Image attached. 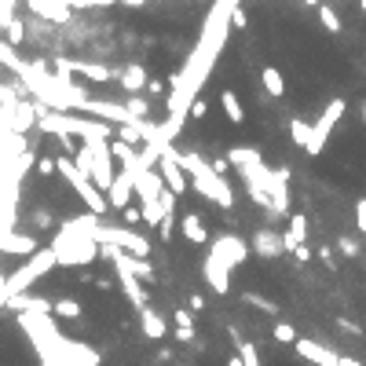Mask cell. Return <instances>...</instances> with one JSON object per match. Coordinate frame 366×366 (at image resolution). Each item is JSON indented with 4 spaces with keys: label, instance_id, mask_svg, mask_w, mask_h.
Segmentation results:
<instances>
[{
    "label": "cell",
    "instance_id": "8fae6325",
    "mask_svg": "<svg viewBox=\"0 0 366 366\" xmlns=\"http://www.w3.org/2000/svg\"><path fill=\"white\" fill-rule=\"evenodd\" d=\"M118 268V282H121V290H125V297L132 300V308L136 311H143V308H150V297H147V290H143V282L128 271V268H121V264H114Z\"/></svg>",
    "mask_w": 366,
    "mask_h": 366
},
{
    "label": "cell",
    "instance_id": "d590c367",
    "mask_svg": "<svg viewBox=\"0 0 366 366\" xmlns=\"http://www.w3.org/2000/svg\"><path fill=\"white\" fill-rule=\"evenodd\" d=\"M33 224H37V227H55V220H52L48 209H37V212H33Z\"/></svg>",
    "mask_w": 366,
    "mask_h": 366
},
{
    "label": "cell",
    "instance_id": "f6af8a7d",
    "mask_svg": "<svg viewBox=\"0 0 366 366\" xmlns=\"http://www.w3.org/2000/svg\"><path fill=\"white\" fill-rule=\"evenodd\" d=\"M337 366H362V362H359V359H352V355H341V362H337Z\"/></svg>",
    "mask_w": 366,
    "mask_h": 366
},
{
    "label": "cell",
    "instance_id": "681fc988",
    "mask_svg": "<svg viewBox=\"0 0 366 366\" xmlns=\"http://www.w3.org/2000/svg\"><path fill=\"white\" fill-rule=\"evenodd\" d=\"M359 8H362V15H366V0H359Z\"/></svg>",
    "mask_w": 366,
    "mask_h": 366
},
{
    "label": "cell",
    "instance_id": "4dcf8cb0",
    "mask_svg": "<svg viewBox=\"0 0 366 366\" xmlns=\"http://www.w3.org/2000/svg\"><path fill=\"white\" fill-rule=\"evenodd\" d=\"M239 355L246 359V366H261V355H256V344L239 337Z\"/></svg>",
    "mask_w": 366,
    "mask_h": 366
},
{
    "label": "cell",
    "instance_id": "bcb514c9",
    "mask_svg": "<svg viewBox=\"0 0 366 366\" xmlns=\"http://www.w3.org/2000/svg\"><path fill=\"white\" fill-rule=\"evenodd\" d=\"M227 366H246V359H242V355H231V359H227Z\"/></svg>",
    "mask_w": 366,
    "mask_h": 366
},
{
    "label": "cell",
    "instance_id": "60d3db41",
    "mask_svg": "<svg viewBox=\"0 0 366 366\" xmlns=\"http://www.w3.org/2000/svg\"><path fill=\"white\" fill-rule=\"evenodd\" d=\"M337 249H341L344 256H359V246H355L352 239H341V242H337Z\"/></svg>",
    "mask_w": 366,
    "mask_h": 366
},
{
    "label": "cell",
    "instance_id": "8992f818",
    "mask_svg": "<svg viewBox=\"0 0 366 366\" xmlns=\"http://www.w3.org/2000/svg\"><path fill=\"white\" fill-rule=\"evenodd\" d=\"M209 253L234 271V268H242V264L249 261V242H242L239 234H220V239L209 242Z\"/></svg>",
    "mask_w": 366,
    "mask_h": 366
},
{
    "label": "cell",
    "instance_id": "484cf974",
    "mask_svg": "<svg viewBox=\"0 0 366 366\" xmlns=\"http://www.w3.org/2000/svg\"><path fill=\"white\" fill-rule=\"evenodd\" d=\"M4 37H8V48H18L26 40V26H23V18H11V23L4 26Z\"/></svg>",
    "mask_w": 366,
    "mask_h": 366
},
{
    "label": "cell",
    "instance_id": "7dc6e473",
    "mask_svg": "<svg viewBox=\"0 0 366 366\" xmlns=\"http://www.w3.org/2000/svg\"><path fill=\"white\" fill-rule=\"evenodd\" d=\"M322 4H359V0H322Z\"/></svg>",
    "mask_w": 366,
    "mask_h": 366
},
{
    "label": "cell",
    "instance_id": "9a60e30c",
    "mask_svg": "<svg viewBox=\"0 0 366 366\" xmlns=\"http://www.w3.org/2000/svg\"><path fill=\"white\" fill-rule=\"evenodd\" d=\"M176 224H180L183 239H187L190 246H209V242H212V239H209V231H205V220L198 217V212H183V217H180Z\"/></svg>",
    "mask_w": 366,
    "mask_h": 366
},
{
    "label": "cell",
    "instance_id": "74e56055",
    "mask_svg": "<svg viewBox=\"0 0 366 366\" xmlns=\"http://www.w3.org/2000/svg\"><path fill=\"white\" fill-rule=\"evenodd\" d=\"M147 88L154 92V96H168V92H172L168 84H165V81H158V77H150V81H147Z\"/></svg>",
    "mask_w": 366,
    "mask_h": 366
},
{
    "label": "cell",
    "instance_id": "ba28073f",
    "mask_svg": "<svg viewBox=\"0 0 366 366\" xmlns=\"http://www.w3.org/2000/svg\"><path fill=\"white\" fill-rule=\"evenodd\" d=\"M297 355L304 359V362H311V366H337L341 362V355L337 352H330L326 344H319V341H311V337H297Z\"/></svg>",
    "mask_w": 366,
    "mask_h": 366
},
{
    "label": "cell",
    "instance_id": "83f0119b",
    "mask_svg": "<svg viewBox=\"0 0 366 366\" xmlns=\"http://www.w3.org/2000/svg\"><path fill=\"white\" fill-rule=\"evenodd\" d=\"M271 337H275L278 344H297V337H300V333L290 326V322H275V326H271Z\"/></svg>",
    "mask_w": 366,
    "mask_h": 366
},
{
    "label": "cell",
    "instance_id": "44dd1931",
    "mask_svg": "<svg viewBox=\"0 0 366 366\" xmlns=\"http://www.w3.org/2000/svg\"><path fill=\"white\" fill-rule=\"evenodd\" d=\"M261 84H264V92H268L271 99H282V96H286V77L278 74V67H264V70H261Z\"/></svg>",
    "mask_w": 366,
    "mask_h": 366
},
{
    "label": "cell",
    "instance_id": "ee69618b",
    "mask_svg": "<svg viewBox=\"0 0 366 366\" xmlns=\"http://www.w3.org/2000/svg\"><path fill=\"white\" fill-rule=\"evenodd\" d=\"M337 326H344V330H352V333H359V326H355L352 319H337Z\"/></svg>",
    "mask_w": 366,
    "mask_h": 366
},
{
    "label": "cell",
    "instance_id": "4fadbf2b",
    "mask_svg": "<svg viewBox=\"0 0 366 366\" xmlns=\"http://www.w3.org/2000/svg\"><path fill=\"white\" fill-rule=\"evenodd\" d=\"M106 205L118 209V212H125L128 205H132V176H128V172H118L114 176L110 190H106Z\"/></svg>",
    "mask_w": 366,
    "mask_h": 366
},
{
    "label": "cell",
    "instance_id": "836d02e7",
    "mask_svg": "<svg viewBox=\"0 0 366 366\" xmlns=\"http://www.w3.org/2000/svg\"><path fill=\"white\" fill-rule=\"evenodd\" d=\"M355 227L366 234V198H359V202H355Z\"/></svg>",
    "mask_w": 366,
    "mask_h": 366
},
{
    "label": "cell",
    "instance_id": "f546056e",
    "mask_svg": "<svg viewBox=\"0 0 366 366\" xmlns=\"http://www.w3.org/2000/svg\"><path fill=\"white\" fill-rule=\"evenodd\" d=\"M242 300H246V304H253L256 311H264V315H278V308L271 304V300H268V297H261V293H246Z\"/></svg>",
    "mask_w": 366,
    "mask_h": 366
},
{
    "label": "cell",
    "instance_id": "e575fe53",
    "mask_svg": "<svg viewBox=\"0 0 366 366\" xmlns=\"http://www.w3.org/2000/svg\"><path fill=\"white\" fill-rule=\"evenodd\" d=\"M172 337H176L180 344H190V341H195V326H176V330H172Z\"/></svg>",
    "mask_w": 366,
    "mask_h": 366
},
{
    "label": "cell",
    "instance_id": "4316f807",
    "mask_svg": "<svg viewBox=\"0 0 366 366\" xmlns=\"http://www.w3.org/2000/svg\"><path fill=\"white\" fill-rule=\"evenodd\" d=\"M125 110L132 114V121H147V114H150V103H147L143 96H132V99L125 103Z\"/></svg>",
    "mask_w": 366,
    "mask_h": 366
},
{
    "label": "cell",
    "instance_id": "e0dca14e",
    "mask_svg": "<svg viewBox=\"0 0 366 366\" xmlns=\"http://www.w3.org/2000/svg\"><path fill=\"white\" fill-rule=\"evenodd\" d=\"M0 253H11V256H37V239L30 234H0Z\"/></svg>",
    "mask_w": 366,
    "mask_h": 366
},
{
    "label": "cell",
    "instance_id": "3957f363",
    "mask_svg": "<svg viewBox=\"0 0 366 366\" xmlns=\"http://www.w3.org/2000/svg\"><path fill=\"white\" fill-rule=\"evenodd\" d=\"M52 253H55V264H62V268H88V264L99 261V246L88 239V234H77L70 224L59 227Z\"/></svg>",
    "mask_w": 366,
    "mask_h": 366
},
{
    "label": "cell",
    "instance_id": "d6986e66",
    "mask_svg": "<svg viewBox=\"0 0 366 366\" xmlns=\"http://www.w3.org/2000/svg\"><path fill=\"white\" fill-rule=\"evenodd\" d=\"M30 8H33L40 18H48V23H59V26L70 23V15H74L70 8H62L59 0H30Z\"/></svg>",
    "mask_w": 366,
    "mask_h": 366
},
{
    "label": "cell",
    "instance_id": "d6a6232c",
    "mask_svg": "<svg viewBox=\"0 0 366 366\" xmlns=\"http://www.w3.org/2000/svg\"><path fill=\"white\" fill-rule=\"evenodd\" d=\"M205 114H209V99H205V96H198L195 103H190V118H195V121H202Z\"/></svg>",
    "mask_w": 366,
    "mask_h": 366
},
{
    "label": "cell",
    "instance_id": "c3c4849f",
    "mask_svg": "<svg viewBox=\"0 0 366 366\" xmlns=\"http://www.w3.org/2000/svg\"><path fill=\"white\" fill-rule=\"evenodd\" d=\"M300 4H308V8H319V4H322V0H300Z\"/></svg>",
    "mask_w": 366,
    "mask_h": 366
},
{
    "label": "cell",
    "instance_id": "ab89813d",
    "mask_svg": "<svg viewBox=\"0 0 366 366\" xmlns=\"http://www.w3.org/2000/svg\"><path fill=\"white\" fill-rule=\"evenodd\" d=\"M37 172H40V176H52V172H55V158H37Z\"/></svg>",
    "mask_w": 366,
    "mask_h": 366
},
{
    "label": "cell",
    "instance_id": "2e32d148",
    "mask_svg": "<svg viewBox=\"0 0 366 366\" xmlns=\"http://www.w3.org/2000/svg\"><path fill=\"white\" fill-rule=\"evenodd\" d=\"M136 315H139V330H143L147 341H161V337H168V322H165L161 311L143 308V311H136Z\"/></svg>",
    "mask_w": 366,
    "mask_h": 366
},
{
    "label": "cell",
    "instance_id": "f1b7e54d",
    "mask_svg": "<svg viewBox=\"0 0 366 366\" xmlns=\"http://www.w3.org/2000/svg\"><path fill=\"white\" fill-rule=\"evenodd\" d=\"M139 212H143V224H150V227L161 231V205H158V202H143Z\"/></svg>",
    "mask_w": 366,
    "mask_h": 366
},
{
    "label": "cell",
    "instance_id": "ffe728a7",
    "mask_svg": "<svg viewBox=\"0 0 366 366\" xmlns=\"http://www.w3.org/2000/svg\"><path fill=\"white\" fill-rule=\"evenodd\" d=\"M147 81H150V77H147V70L139 67V62H132V67H125V70L118 74V84H121L125 92H143Z\"/></svg>",
    "mask_w": 366,
    "mask_h": 366
},
{
    "label": "cell",
    "instance_id": "ac0fdd59",
    "mask_svg": "<svg viewBox=\"0 0 366 366\" xmlns=\"http://www.w3.org/2000/svg\"><path fill=\"white\" fill-rule=\"evenodd\" d=\"M132 190L139 195V202H158V195L165 190V183H161L158 172L150 168V172H143V176H136V180H132Z\"/></svg>",
    "mask_w": 366,
    "mask_h": 366
},
{
    "label": "cell",
    "instance_id": "8d00e7d4",
    "mask_svg": "<svg viewBox=\"0 0 366 366\" xmlns=\"http://www.w3.org/2000/svg\"><path fill=\"white\" fill-rule=\"evenodd\" d=\"M246 26H249L246 11H242V8H234V15H231V30H246Z\"/></svg>",
    "mask_w": 366,
    "mask_h": 366
},
{
    "label": "cell",
    "instance_id": "277c9868",
    "mask_svg": "<svg viewBox=\"0 0 366 366\" xmlns=\"http://www.w3.org/2000/svg\"><path fill=\"white\" fill-rule=\"evenodd\" d=\"M55 172H59V176L67 180L70 187H74V195H77L84 205H88L92 217H99V212L110 209V205H106V198H103V190H96V183H92L88 176H84V172H81L77 165H74V158H67V154L55 158Z\"/></svg>",
    "mask_w": 366,
    "mask_h": 366
},
{
    "label": "cell",
    "instance_id": "6da1fadb",
    "mask_svg": "<svg viewBox=\"0 0 366 366\" xmlns=\"http://www.w3.org/2000/svg\"><path fill=\"white\" fill-rule=\"evenodd\" d=\"M227 161H231V168H239L242 180L249 183V198L256 205L271 209V168L264 165L261 150H256V147H231Z\"/></svg>",
    "mask_w": 366,
    "mask_h": 366
},
{
    "label": "cell",
    "instance_id": "b9f144b4",
    "mask_svg": "<svg viewBox=\"0 0 366 366\" xmlns=\"http://www.w3.org/2000/svg\"><path fill=\"white\" fill-rule=\"evenodd\" d=\"M209 165H212V172H217V176H227V168H231L227 158H217V161H209Z\"/></svg>",
    "mask_w": 366,
    "mask_h": 366
},
{
    "label": "cell",
    "instance_id": "9c48e42d",
    "mask_svg": "<svg viewBox=\"0 0 366 366\" xmlns=\"http://www.w3.org/2000/svg\"><path fill=\"white\" fill-rule=\"evenodd\" d=\"M271 212L290 217V168L286 165L271 168Z\"/></svg>",
    "mask_w": 366,
    "mask_h": 366
},
{
    "label": "cell",
    "instance_id": "30bf717a",
    "mask_svg": "<svg viewBox=\"0 0 366 366\" xmlns=\"http://www.w3.org/2000/svg\"><path fill=\"white\" fill-rule=\"evenodd\" d=\"M249 253H256V256H282L286 253V246H282V234L278 231H271V227H256L253 231V239H249Z\"/></svg>",
    "mask_w": 366,
    "mask_h": 366
},
{
    "label": "cell",
    "instance_id": "52a82bcc",
    "mask_svg": "<svg viewBox=\"0 0 366 366\" xmlns=\"http://www.w3.org/2000/svg\"><path fill=\"white\" fill-rule=\"evenodd\" d=\"M158 165H161V183L172 190V195H187V172H183V165H180V150L176 147H165L161 150V158H158Z\"/></svg>",
    "mask_w": 366,
    "mask_h": 366
},
{
    "label": "cell",
    "instance_id": "7c38bea8",
    "mask_svg": "<svg viewBox=\"0 0 366 366\" xmlns=\"http://www.w3.org/2000/svg\"><path fill=\"white\" fill-rule=\"evenodd\" d=\"M202 271H205V282H209V290H217L220 297L231 290V268L224 264V261H217V256H205V264H202Z\"/></svg>",
    "mask_w": 366,
    "mask_h": 366
},
{
    "label": "cell",
    "instance_id": "cb8c5ba5",
    "mask_svg": "<svg viewBox=\"0 0 366 366\" xmlns=\"http://www.w3.org/2000/svg\"><path fill=\"white\" fill-rule=\"evenodd\" d=\"M52 315H55V319H81V300H74V297L55 300V304H52Z\"/></svg>",
    "mask_w": 366,
    "mask_h": 366
},
{
    "label": "cell",
    "instance_id": "d4e9b609",
    "mask_svg": "<svg viewBox=\"0 0 366 366\" xmlns=\"http://www.w3.org/2000/svg\"><path fill=\"white\" fill-rule=\"evenodd\" d=\"M290 139L304 150L308 147V139H311V125L308 121H300V118H290Z\"/></svg>",
    "mask_w": 366,
    "mask_h": 366
},
{
    "label": "cell",
    "instance_id": "f35d334b",
    "mask_svg": "<svg viewBox=\"0 0 366 366\" xmlns=\"http://www.w3.org/2000/svg\"><path fill=\"white\" fill-rule=\"evenodd\" d=\"M172 322H176V326H195V322H190V311H187V308H176V311H172Z\"/></svg>",
    "mask_w": 366,
    "mask_h": 366
},
{
    "label": "cell",
    "instance_id": "5bb4252c",
    "mask_svg": "<svg viewBox=\"0 0 366 366\" xmlns=\"http://www.w3.org/2000/svg\"><path fill=\"white\" fill-rule=\"evenodd\" d=\"M290 227H286V234H282V246H286V253H297L300 246H308V217L304 212H290Z\"/></svg>",
    "mask_w": 366,
    "mask_h": 366
},
{
    "label": "cell",
    "instance_id": "7a4b0ae2",
    "mask_svg": "<svg viewBox=\"0 0 366 366\" xmlns=\"http://www.w3.org/2000/svg\"><path fill=\"white\" fill-rule=\"evenodd\" d=\"M180 165H183V172L190 176V183H195V190H198L202 198H209L212 205H220V209H234V190H231V183H227L224 176H217L212 165H209L202 154L187 150V154H180Z\"/></svg>",
    "mask_w": 366,
    "mask_h": 366
},
{
    "label": "cell",
    "instance_id": "f907efd6",
    "mask_svg": "<svg viewBox=\"0 0 366 366\" xmlns=\"http://www.w3.org/2000/svg\"><path fill=\"white\" fill-rule=\"evenodd\" d=\"M362 121H366V103H362Z\"/></svg>",
    "mask_w": 366,
    "mask_h": 366
},
{
    "label": "cell",
    "instance_id": "7bdbcfd3",
    "mask_svg": "<svg viewBox=\"0 0 366 366\" xmlns=\"http://www.w3.org/2000/svg\"><path fill=\"white\" fill-rule=\"evenodd\" d=\"M202 308H205V300L195 293V297H190V311H202Z\"/></svg>",
    "mask_w": 366,
    "mask_h": 366
},
{
    "label": "cell",
    "instance_id": "7402d4cb",
    "mask_svg": "<svg viewBox=\"0 0 366 366\" xmlns=\"http://www.w3.org/2000/svg\"><path fill=\"white\" fill-rule=\"evenodd\" d=\"M220 103H224V114H227V121H231V125H242V121H246L242 103H239V96H234L231 88H224V92H220Z\"/></svg>",
    "mask_w": 366,
    "mask_h": 366
},
{
    "label": "cell",
    "instance_id": "5b68a950",
    "mask_svg": "<svg viewBox=\"0 0 366 366\" xmlns=\"http://www.w3.org/2000/svg\"><path fill=\"white\" fill-rule=\"evenodd\" d=\"M344 110H348V103H344V99H330L326 106H322L319 121L311 125V139H308V147H304L311 158L322 154V147H326V139L333 136V128H337V121L344 118Z\"/></svg>",
    "mask_w": 366,
    "mask_h": 366
},
{
    "label": "cell",
    "instance_id": "1f68e13d",
    "mask_svg": "<svg viewBox=\"0 0 366 366\" xmlns=\"http://www.w3.org/2000/svg\"><path fill=\"white\" fill-rule=\"evenodd\" d=\"M136 224H143V212L128 205V209L121 212V227H132V231H136Z\"/></svg>",
    "mask_w": 366,
    "mask_h": 366
},
{
    "label": "cell",
    "instance_id": "603a6c76",
    "mask_svg": "<svg viewBox=\"0 0 366 366\" xmlns=\"http://www.w3.org/2000/svg\"><path fill=\"white\" fill-rule=\"evenodd\" d=\"M315 11H319V23H322V30H326V33H341L344 30V23H341V15L333 11V4H319Z\"/></svg>",
    "mask_w": 366,
    "mask_h": 366
}]
</instances>
